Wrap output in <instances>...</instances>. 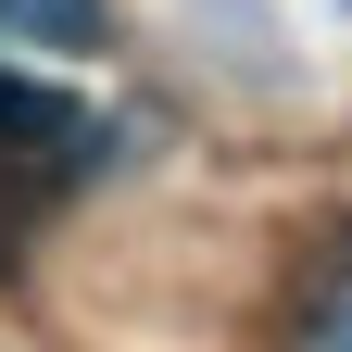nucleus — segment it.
<instances>
[{"instance_id":"1","label":"nucleus","mask_w":352,"mask_h":352,"mask_svg":"<svg viewBox=\"0 0 352 352\" xmlns=\"http://www.w3.org/2000/svg\"><path fill=\"white\" fill-rule=\"evenodd\" d=\"M101 0H0V51H88Z\"/></svg>"},{"instance_id":"2","label":"nucleus","mask_w":352,"mask_h":352,"mask_svg":"<svg viewBox=\"0 0 352 352\" xmlns=\"http://www.w3.org/2000/svg\"><path fill=\"white\" fill-rule=\"evenodd\" d=\"M0 126H13V139H76V101H51V88H25V76H0Z\"/></svg>"}]
</instances>
